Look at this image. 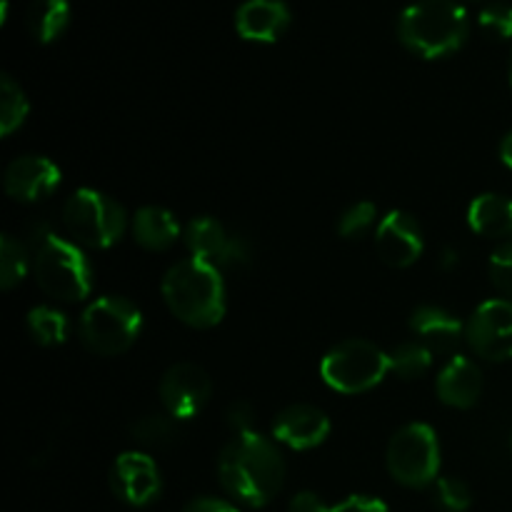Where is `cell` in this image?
Masks as SVG:
<instances>
[{
    "mask_svg": "<svg viewBox=\"0 0 512 512\" xmlns=\"http://www.w3.org/2000/svg\"><path fill=\"white\" fill-rule=\"evenodd\" d=\"M218 475L225 493L250 508H263L280 493L285 463L273 440L255 430L235 433L218 460Z\"/></svg>",
    "mask_w": 512,
    "mask_h": 512,
    "instance_id": "cell-1",
    "label": "cell"
},
{
    "mask_svg": "<svg viewBox=\"0 0 512 512\" xmlns=\"http://www.w3.org/2000/svg\"><path fill=\"white\" fill-rule=\"evenodd\" d=\"M163 298L170 313L190 328H213L225 315V283L220 268L188 258L163 278Z\"/></svg>",
    "mask_w": 512,
    "mask_h": 512,
    "instance_id": "cell-2",
    "label": "cell"
},
{
    "mask_svg": "<svg viewBox=\"0 0 512 512\" xmlns=\"http://www.w3.org/2000/svg\"><path fill=\"white\" fill-rule=\"evenodd\" d=\"M468 10L455 0H418L398 18V38L420 58H445L468 40Z\"/></svg>",
    "mask_w": 512,
    "mask_h": 512,
    "instance_id": "cell-3",
    "label": "cell"
},
{
    "mask_svg": "<svg viewBox=\"0 0 512 512\" xmlns=\"http://www.w3.org/2000/svg\"><path fill=\"white\" fill-rule=\"evenodd\" d=\"M33 275L50 298L78 303L93 290V268L78 243L43 230L35 235Z\"/></svg>",
    "mask_w": 512,
    "mask_h": 512,
    "instance_id": "cell-4",
    "label": "cell"
},
{
    "mask_svg": "<svg viewBox=\"0 0 512 512\" xmlns=\"http://www.w3.org/2000/svg\"><path fill=\"white\" fill-rule=\"evenodd\" d=\"M143 313L120 295H105L90 303L80 318V340L95 355H120L138 340Z\"/></svg>",
    "mask_w": 512,
    "mask_h": 512,
    "instance_id": "cell-5",
    "label": "cell"
},
{
    "mask_svg": "<svg viewBox=\"0 0 512 512\" xmlns=\"http://www.w3.org/2000/svg\"><path fill=\"white\" fill-rule=\"evenodd\" d=\"M63 223L75 243L95 250L115 245L128 228L125 210L93 188H80L70 195L63 208Z\"/></svg>",
    "mask_w": 512,
    "mask_h": 512,
    "instance_id": "cell-6",
    "label": "cell"
},
{
    "mask_svg": "<svg viewBox=\"0 0 512 512\" xmlns=\"http://www.w3.org/2000/svg\"><path fill=\"white\" fill-rule=\"evenodd\" d=\"M390 373V358L370 340H345L335 345L320 365L325 385L335 393H368Z\"/></svg>",
    "mask_w": 512,
    "mask_h": 512,
    "instance_id": "cell-7",
    "label": "cell"
},
{
    "mask_svg": "<svg viewBox=\"0 0 512 512\" xmlns=\"http://www.w3.org/2000/svg\"><path fill=\"white\" fill-rule=\"evenodd\" d=\"M388 470L408 488H425L438 480L440 443L430 425L410 423L388 445Z\"/></svg>",
    "mask_w": 512,
    "mask_h": 512,
    "instance_id": "cell-8",
    "label": "cell"
},
{
    "mask_svg": "<svg viewBox=\"0 0 512 512\" xmlns=\"http://www.w3.org/2000/svg\"><path fill=\"white\" fill-rule=\"evenodd\" d=\"M470 348L485 360H512V300H485L465 325Z\"/></svg>",
    "mask_w": 512,
    "mask_h": 512,
    "instance_id": "cell-9",
    "label": "cell"
},
{
    "mask_svg": "<svg viewBox=\"0 0 512 512\" xmlns=\"http://www.w3.org/2000/svg\"><path fill=\"white\" fill-rule=\"evenodd\" d=\"M183 235L190 255L215 265V268L243 265L250 260V248L245 243V238L230 235L228 228L223 223H218L215 218H210V215L190 220Z\"/></svg>",
    "mask_w": 512,
    "mask_h": 512,
    "instance_id": "cell-10",
    "label": "cell"
},
{
    "mask_svg": "<svg viewBox=\"0 0 512 512\" xmlns=\"http://www.w3.org/2000/svg\"><path fill=\"white\" fill-rule=\"evenodd\" d=\"M213 393L210 375L195 363H175L160 380V400L175 420H190L205 408Z\"/></svg>",
    "mask_w": 512,
    "mask_h": 512,
    "instance_id": "cell-11",
    "label": "cell"
},
{
    "mask_svg": "<svg viewBox=\"0 0 512 512\" xmlns=\"http://www.w3.org/2000/svg\"><path fill=\"white\" fill-rule=\"evenodd\" d=\"M110 488L123 503L133 505V508H145L160 495L163 480H160L155 460L133 450V453H123L115 458L113 470H110Z\"/></svg>",
    "mask_w": 512,
    "mask_h": 512,
    "instance_id": "cell-12",
    "label": "cell"
},
{
    "mask_svg": "<svg viewBox=\"0 0 512 512\" xmlns=\"http://www.w3.org/2000/svg\"><path fill=\"white\" fill-rule=\"evenodd\" d=\"M375 248L380 260L390 268H410L423 255V230L418 220L405 210H390L378 225Z\"/></svg>",
    "mask_w": 512,
    "mask_h": 512,
    "instance_id": "cell-13",
    "label": "cell"
},
{
    "mask_svg": "<svg viewBox=\"0 0 512 512\" xmlns=\"http://www.w3.org/2000/svg\"><path fill=\"white\" fill-rule=\"evenodd\" d=\"M60 168L43 155H23L5 168V193L18 203H40L60 185Z\"/></svg>",
    "mask_w": 512,
    "mask_h": 512,
    "instance_id": "cell-14",
    "label": "cell"
},
{
    "mask_svg": "<svg viewBox=\"0 0 512 512\" xmlns=\"http://www.w3.org/2000/svg\"><path fill=\"white\" fill-rule=\"evenodd\" d=\"M330 435L328 415L313 405H290L275 418L273 438L293 450H313Z\"/></svg>",
    "mask_w": 512,
    "mask_h": 512,
    "instance_id": "cell-15",
    "label": "cell"
},
{
    "mask_svg": "<svg viewBox=\"0 0 512 512\" xmlns=\"http://www.w3.org/2000/svg\"><path fill=\"white\" fill-rule=\"evenodd\" d=\"M288 25L290 10L283 0H245L235 13V30L253 43H275Z\"/></svg>",
    "mask_w": 512,
    "mask_h": 512,
    "instance_id": "cell-16",
    "label": "cell"
},
{
    "mask_svg": "<svg viewBox=\"0 0 512 512\" xmlns=\"http://www.w3.org/2000/svg\"><path fill=\"white\" fill-rule=\"evenodd\" d=\"M438 398L458 410L473 408L483 395V373L465 355H453L438 375Z\"/></svg>",
    "mask_w": 512,
    "mask_h": 512,
    "instance_id": "cell-17",
    "label": "cell"
},
{
    "mask_svg": "<svg viewBox=\"0 0 512 512\" xmlns=\"http://www.w3.org/2000/svg\"><path fill=\"white\" fill-rule=\"evenodd\" d=\"M410 330L433 353H453L465 335V325L453 313L435 305H423L410 318Z\"/></svg>",
    "mask_w": 512,
    "mask_h": 512,
    "instance_id": "cell-18",
    "label": "cell"
},
{
    "mask_svg": "<svg viewBox=\"0 0 512 512\" xmlns=\"http://www.w3.org/2000/svg\"><path fill=\"white\" fill-rule=\"evenodd\" d=\"M133 238L145 250H168L170 245L178 243L180 225L170 210L158 208V205H148L140 208L133 215Z\"/></svg>",
    "mask_w": 512,
    "mask_h": 512,
    "instance_id": "cell-19",
    "label": "cell"
},
{
    "mask_svg": "<svg viewBox=\"0 0 512 512\" xmlns=\"http://www.w3.org/2000/svg\"><path fill=\"white\" fill-rule=\"evenodd\" d=\"M468 223L483 238L512 235V200L495 193L478 195L468 208Z\"/></svg>",
    "mask_w": 512,
    "mask_h": 512,
    "instance_id": "cell-20",
    "label": "cell"
},
{
    "mask_svg": "<svg viewBox=\"0 0 512 512\" xmlns=\"http://www.w3.org/2000/svg\"><path fill=\"white\" fill-rule=\"evenodd\" d=\"M25 25L38 43H53L68 30L70 3L68 0H33L25 15Z\"/></svg>",
    "mask_w": 512,
    "mask_h": 512,
    "instance_id": "cell-21",
    "label": "cell"
},
{
    "mask_svg": "<svg viewBox=\"0 0 512 512\" xmlns=\"http://www.w3.org/2000/svg\"><path fill=\"white\" fill-rule=\"evenodd\" d=\"M30 268H33V255L28 253V248L13 235H3L0 238V288L13 290L15 285L23 283Z\"/></svg>",
    "mask_w": 512,
    "mask_h": 512,
    "instance_id": "cell-22",
    "label": "cell"
},
{
    "mask_svg": "<svg viewBox=\"0 0 512 512\" xmlns=\"http://www.w3.org/2000/svg\"><path fill=\"white\" fill-rule=\"evenodd\" d=\"M28 333L45 348L63 345L68 340V318L50 305H38L28 313Z\"/></svg>",
    "mask_w": 512,
    "mask_h": 512,
    "instance_id": "cell-23",
    "label": "cell"
},
{
    "mask_svg": "<svg viewBox=\"0 0 512 512\" xmlns=\"http://www.w3.org/2000/svg\"><path fill=\"white\" fill-rule=\"evenodd\" d=\"M390 358V373L398 375L400 380H415L423 378L433 365V350L423 345L420 340H410V343H400Z\"/></svg>",
    "mask_w": 512,
    "mask_h": 512,
    "instance_id": "cell-24",
    "label": "cell"
},
{
    "mask_svg": "<svg viewBox=\"0 0 512 512\" xmlns=\"http://www.w3.org/2000/svg\"><path fill=\"white\" fill-rule=\"evenodd\" d=\"M28 110L30 105L23 88L10 75H3L0 78V135L8 138L13 130H18L28 118Z\"/></svg>",
    "mask_w": 512,
    "mask_h": 512,
    "instance_id": "cell-25",
    "label": "cell"
},
{
    "mask_svg": "<svg viewBox=\"0 0 512 512\" xmlns=\"http://www.w3.org/2000/svg\"><path fill=\"white\" fill-rule=\"evenodd\" d=\"M130 435L135 443L148 445V448H170L178 440V425L173 415H143L133 423Z\"/></svg>",
    "mask_w": 512,
    "mask_h": 512,
    "instance_id": "cell-26",
    "label": "cell"
},
{
    "mask_svg": "<svg viewBox=\"0 0 512 512\" xmlns=\"http://www.w3.org/2000/svg\"><path fill=\"white\" fill-rule=\"evenodd\" d=\"M478 25L483 33L493 40H508L512 38V5L495 0L488 3L478 15Z\"/></svg>",
    "mask_w": 512,
    "mask_h": 512,
    "instance_id": "cell-27",
    "label": "cell"
},
{
    "mask_svg": "<svg viewBox=\"0 0 512 512\" xmlns=\"http://www.w3.org/2000/svg\"><path fill=\"white\" fill-rule=\"evenodd\" d=\"M435 500L445 512H465L473 503V493L463 480L438 478L435 480Z\"/></svg>",
    "mask_w": 512,
    "mask_h": 512,
    "instance_id": "cell-28",
    "label": "cell"
},
{
    "mask_svg": "<svg viewBox=\"0 0 512 512\" xmlns=\"http://www.w3.org/2000/svg\"><path fill=\"white\" fill-rule=\"evenodd\" d=\"M375 223V205L370 200H360V203L350 205L338 220V233L343 238H355V235H363L370 225Z\"/></svg>",
    "mask_w": 512,
    "mask_h": 512,
    "instance_id": "cell-29",
    "label": "cell"
},
{
    "mask_svg": "<svg viewBox=\"0 0 512 512\" xmlns=\"http://www.w3.org/2000/svg\"><path fill=\"white\" fill-rule=\"evenodd\" d=\"M490 280L500 293L512 298V240L500 245L490 258Z\"/></svg>",
    "mask_w": 512,
    "mask_h": 512,
    "instance_id": "cell-30",
    "label": "cell"
},
{
    "mask_svg": "<svg viewBox=\"0 0 512 512\" xmlns=\"http://www.w3.org/2000/svg\"><path fill=\"white\" fill-rule=\"evenodd\" d=\"M330 512H390L388 505L378 498H370V495H350L348 500H343L340 505H333Z\"/></svg>",
    "mask_w": 512,
    "mask_h": 512,
    "instance_id": "cell-31",
    "label": "cell"
},
{
    "mask_svg": "<svg viewBox=\"0 0 512 512\" xmlns=\"http://www.w3.org/2000/svg\"><path fill=\"white\" fill-rule=\"evenodd\" d=\"M288 512H330V508L315 493H298L290 500Z\"/></svg>",
    "mask_w": 512,
    "mask_h": 512,
    "instance_id": "cell-32",
    "label": "cell"
},
{
    "mask_svg": "<svg viewBox=\"0 0 512 512\" xmlns=\"http://www.w3.org/2000/svg\"><path fill=\"white\" fill-rule=\"evenodd\" d=\"M183 512H240L235 505L225 503V500L218 498H198L188 505Z\"/></svg>",
    "mask_w": 512,
    "mask_h": 512,
    "instance_id": "cell-33",
    "label": "cell"
},
{
    "mask_svg": "<svg viewBox=\"0 0 512 512\" xmlns=\"http://www.w3.org/2000/svg\"><path fill=\"white\" fill-rule=\"evenodd\" d=\"M250 418H253V415H250V405L245 403H235L228 413V423L233 425L235 433H245V430H250Z\"/></svg>",
    "mask_w": 512,
    "mask_h": 512,
    "instance_id": "cell-34",
    "label": "cell"
},
{
    "mask_svg": "<svg viewBox=\"0 0 512 512\" xmlns=\"http://www.w3.org/2000/svg\"><path fill=\"white\" fill-rule=\"evenodd\" d=\"M500 158H503V163L512 170V130L508 135H505L503 145H500Z\"/></svg>",
    "mask_w": 512,
    "mask_h": 512,
    "instance_id": "cell-35",
    "label": "cell"
},
{
    "mask_svg": "<svg viewBox=\"0 0 512 512\" xmlns=\"http://www.w3.org/2000/svg\"><path fill=\"white\" fill-rule=\"evenodd\" d=\"M458 263V253H455V250H445V258H443V268H453V265Z\"/></svg>",
    "mask_w": 512,
    "mask_h": 512,
    "instance_id": "cell-36",
    "label": "cell"
},
{
    "mask_svg": "<svg viewBox=\"0 0 512 512\" xmlns=\"http://www.w3.org/2000/svg\"><path fill=\"white\" fill-rule=\"evenodd\" d=\"M510 85H512V65H510Z\"/></svg>",
    "mask_w": 512,
    "mask_h": 512,
    "instance_id": "cell-37",
    "label": "cell"
}]
</instances>
